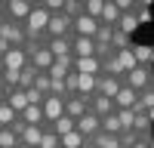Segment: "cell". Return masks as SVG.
Here are the masks:
<instances>
[{
  "label": "cell",
  "instance_id": "6da1fadb",
  "mask_svg": "<svg viewBox=\"0 0 154 148\" xmlns=\"http://www.w3.org/2000/svg\"><path fill=\"white\" fill-rule=\"evenodd\" d=\"M49 19H53V12H49L43 3H37L34 12L28 19H25V34H28V40H37V43H46V28H49Z\"/></svg>",
  "mask_w": 154,
  "mask_h": 148
},
{
  "label": "cell",
  "instance_id": "7a4b0ae2",
  "mask_svg": "<svg viewBox=\"0 0 154 148\" xmlns=\"http://www.w3.org/2000/svg\"><path fill=\"white\" fill-rule=\"evenodd\" d=\"M0 37L12 46V49H25L28 46V34H25V25L22 22H12L3 16V9H0Z\"/></svg>",
  "mask_w": 154,
  "mask_h": 148
},
{
  "label": "cell",
  "instance_id": "3957f363",
  "mask_svg": "<svg viewBox=\"0 0 154 148\" xmlns=\"http://www.w3.org/2000/svg\"><path fill=\"white\" fill-rule=\"evenodd\" d=\"M25 53H28L31 65L40 71V74H49V68L56 65V56L46 49V43H37V40H28V46H25Z\"/></svg>",
  "mask_w": 154,
  "mask_h": 148
},
{
  "label": "cell",
  "instance_id": "277c9868",
  "mask_svg": "<svg viewBox=\"0 0 154 148\" xmlns=\"http://www.w3.org/2000/svg\"><path fill=\"white\" fill-rule=\"evenodd\" d=\"M123 83L130 86V90H136V93H145V90L154 86V68L151 65H139V68H133L123 77Z\"/></svg>",
  "mask_w": 154,
  "mask_h": 148
},
{
  "label": "cell",
  "instance_id": "5b68a950",
  "mask_svg": "<svg viewBox=\"0 0 154 148\" xmlns=\"http://www.w3.org/2000/svg\"><path fill=\"white\" fill-rule=\"evenodd\" d=\"M34 6H37V3H31V0H6V3H3V16L25 25V19L34 12Z\"/></svg>",
  "mask_w": 154,
  "mask_h": 148
},
{
  "label": "cell",
  "instance_id": "8992f818",
  "mask_svg": "<svg viewBox=\"0 0 154 148\" xmlns=\"http://www.w3.org/2000/svg\"><path fill=\"white\" fill-rule=\"evenodd\" d=\"M46 37L53 40V37H74V19H68L65 12H59V16L49 19V28H46Z\"/></svg>",
  "mask_w": 154,
  "mask_h": 148
},
{
  "label": "cell",
  "instance_id": "52a82bcc",
  "mask_svg": "<svg viewBox=\"0 0 154 148\" xmlns=\"http://www.w3.org/2000/svg\"><path fill=\"white\" fill-rule=\"evenodd\" d=\"M93 111V96H74V99H65V114L74 117V120H80L83 114H89Z\"/></svg>",
  "mask_w": 154,
  "mask_h": 148
},
{
  "label": "cell",
  "instance_id": "ba28073f",
  "mask_svg": "<svg viewBox=\"0 0 154 148\" xmlns=\"http://www.w3.org/2000/svg\"><path fill=\"white\" fill-rule=\"evenodd\" d=\"M0 65H3V71L19 74V71H25V68L31 65V59H28V53H25V49H9V53L3 56V62H0Z\"/></svg>",
  "mask_w": 154,
  "mask_h": 148
},
{
  "label": "cell",
  "instance_id": "9c48e42d",
  "mask_svg": "<svg viewBox=\"0 0 154 148\" xmlns=\"http://www.w3.org/2000/svg\"><path fill=\"white\" fill-rule=\"evenodd\" d=\"M99 28H102V22L93 19V16H86V12L80 19H74V37H93V40H96Z\"/></svg>",
  "mask_w": 154,
  "mask_h": 148
},
{
  "label": "cell",
  "instance_id": "30bf717a",
  "mask_svg": "<svg viewBox=\"0 0 154 148\" xmlns=\"http://www.w3.org/2000/svg\"><path fill=\"white\" fill-rule=\"evenodd\" d=\"M43 114H46V127H53L59 117H65V99L62 96H49L43 102Z\"/></svg>",
  "mask_w": 154,
  "mask_h": 148
},
{
  "label": "cell",
  "instance_id": "8fae6325",
  "mask_svg": "<svg viewBox=\"0 0 154 148\" xmlns=\"http://www.w3.org/2000/svg\"><path fill=\"white\" fill-rule=\"evenodd\" d=\"M46 49L53 53L56 59H65V56H74V37H46Z\"/></svg>",
  "mask_w": 154,
  "mask_h": 148
},
{
  "label": "cell",
  "instance_id": "7c38bea8",
  "mask_svg": "<svg viewBox=\"0 0 154 148\" xmlns=\"http://www.w3.org/2000/svg\"><path fill=\"white\" fill-rule=\"evenodd\" d=\"M123 90V80L120 77H111V74H102L99 77V90L96 96H105V99H117V93Z\"/></svg>",
  "mask_w": 154,
  "mask_h": 148
},
{
  "label": "cell",
  "instance_id": "4fadbf2b",
  "mask_svg": "<svg viewBox=\"0 0 154 148\" xmlns=\"http://www.w3.org/2000/svg\"><path fill=\"white\" fill-rule=\"evenodd\" d=\"M77 133H83L86 139L99 136V133H102V117H99V114H93V111H89V114H83L80 120H77Z\"/></svg>",
  "mask_w": 154,
  "mask_h": 148
},
{
  "label": "cell",
  "instance_id": "5bb4252c",
  "mask_svg": "<svg viewBox=\"0 0 154 148\" xmlns=\"http://www.w3.org/2000/svg\"><path fill=\"white\" fill-rule=\"evenodd\" d=\"M96 40L93 37H74V59H93L96 56Z\"/></svg>",
  "mask_w": 154,
  "mask_h": 148
},
{
  "label": "cell",
  "instance_id": "9a60e30c",
  "mask_svg": "<svg viewBox=\"0 0 154 148\" xmlns=\"http://www.w3.org/2000/svg\"><path fill=\"white\" fill-rule=\"evenodd\" d=\"M22 120L28 127H46V114H43V105H28L22 111Z\"/></svg>",
  "mask_w": 154,
  "mask_h": 148
},
{
  "label": "cell",
  "instance_id": "2e32d148",
  "mask_svg": "<svg viewBox=\"0 0 154 148\" xmlns=\"http://www.w3.org/2000/svg\"><path fill=\"white\" fill-rule=\"evenodd\" d=\"M6 102L12 105V111H16V114H22V111L31 105V102H28V90H22V86L9 90V93H6Z\"/></svg>",
  "mask_w": 154,
  "mask_h": 148
},
{
  "label": "cell",
  "instance_id": "e0dca14e",
  "mask_svg": "<svg viewBox=\"0 0 154 148\" xmlns=\"http://www.w3.org/2000/svg\"><path fill=\"white\" fill-rule=\"evenodd\" d=\"M43 133H46V127H25V133H22V145H25V148H40Z\"/></svg>",
  "mask_w": 154,
  "mask_h": 148
},
{
  "label": "cell",
  "instance_id": "ac0fdd59",
  "mask_svg": "<svg viewBox=\"0 0 154 148\" xmlns=\"http://www.w3.org/2000/svg\"><path fill=\"white\" fill-rule=\"evenodd\" d=\"M136 102H139V93H136V90H130V86L123 83V90L117 93V99H114L117 111H123V108H136Z\"/></svg>",
  "mask_w": 154,
  "mask_h": 148
},
{
  "label": "cell",
  "instance_id": "d6986e66",
  "mask_svg": "<svg viewBox=\"0 0 154 148\" xmlns=\"http://www.w3.org/2000/svg\"><path fill=\"white\" fill-rule=\"evenodd\" d=\"M117 111V105H114V99H105V96H93V114L99 117H108Z\"/></svg>",
  "mask_w": 154,
  "mask_h": 148
},
{
  "label": "cell",
  "instance_id": "ffe728a7",
  "mask_svg": "<svg viewBox=\"0 0 154 148\" xmlns=\"http://www.w3.org/2000/svg\"><path fill=\"white\" fill-rule=\"evenodd\" d=\"M19 117H22V114H16V111H12V105L3 99V102H0V130H9Z\"/></svg>",
  "mask_w": 154,
  "mask_h": 148
},
{
  "label": "cell",
  "instance_id": "44dd1931",
  "mask_svg": "<svg viewBox=\"0 0 154 148\" xmlns=\"http://www.w3.org/2000/svg\"><path fill=\"white\" fill-rule=\"evenodd\" d=\"M120 6L117 3H108L105 0V12H102V25H111V28H117V22H120Z\"/></svg>",
  "mask_w": 154,
  "mask_h": 148
},
{
  "label": "cell",
  "instance_id": "7402d4cb",
  "mask_svg": "<svg viewBox=\"0 0 154 148\" xmlns=\"http://www.w3.org/2000/svg\"><path fill=\"white\" fill-rule=\"evenodd\" d=\"M49 130H53V133H59V139H62V136H68V133H74V130H77V120L65 114V117H59Z\"/></svg>",
  "mask_w": 154,
  "mask_h": 148
},
{
  "label": "cell",
  "instance_id": "603a6c76",
  "mask_svg": "<svg viewBox=\"0 0 154 148\" xmlns=\"http://www.w3.org/2000/svg\"><path fill=\"white\" fill-rule=\"evenodd\" d=\"M102 133H108V136H120V133H123L117 111H114V114H108V117H102Z\"/></svg>",
  "mask_w": 154,
  "mask_h": 148
},
{
  "label": "cell",
  "instance_id": "cb8c5ba5",
  "mask_svg": "<svg viewBox=\"0 0 154 148\" xmlns=\"http://www.w3.org/2000/svg\"><path fill=\"white\" fill-rule=\"evenodd\" d=\"M93 142L96 148H120V136H108V133H99V136H93Z\"/></svg>",
  "mask_w": 154,
  "mask_h": 148
},
{
  "label": "cell",
  "instance_id": "d4e9b609",
  "mask_svg": "<svg viewBox=\"0 0 154 148\" xmlns=\"http://www.w3.org/2000/svg\"><path fill=\"white\" fill-rule=\"evenodd\" d=\"M133 53H136V62L139 65H151L154 62V46H145V43H133Z\"/></svg>",
  "mask_w": 154,
  "mask_h": 148
},
{
  "label": "cell",
  "instance_id": "484cf974",
  "mask_svg": "<svg viewBox=\"0 0 154 148\" xmlns=\"http://www.w3.org/2000/svg\"><path fill=\"white\" fill-rule=\"evenodd\" d=\"M99 90V77H93V74H80V96H96Z\"/></svg>",
  "mask_w": 154,
  "mask_h": 148
},
{
  "label": "cell",
  "instance_id": "4316f807",
  "mask_svg": "<svg viewBox=\"0 0 154 148\" xmlns=\"http://www.w3.org/2000/svg\"><path fill=\"white\" fill-rule=\"evenodd\" d=\"M34 90L40 93L43 99H49V96H53V77H49V74H37V80H34Z\"/></svg>",
  "mask_w": 154,
  "mask_h": 148
},
{
  "label": "cell",
  "instance_id": "83f0119b",
  "mask_svg": "<svg viewBox=\"0 0 154 148\" xmlns=\"http://www.w3.org/2000/svg\"><path fill=\"white\" fill-rule=\"evenodd\" d=\"M111 46L117 49V53H120V49H133V37H130V34H123V31H117V28H114V37H111Z\"/></svg>",
  "mask_w": 154,
  "mask_h": 148
},
{
  "label": "cell",
  "instance_id": "f1b7e54d",
  "mask_svg": "<svg viewBox=\"0 0 154 148\" xmlns=\"http://www.w3.org/2000/svg\"><path fill=\"white\" fill-rule=\"evenodd\" d=\"M86 145V136L83 133H68V136H62V148H83Z\"/></svg>",
  "mask_w": 154,
  "mask_h": 148
},
{
  "label": "cell",
  "instance_id": "f546056e",
  "mask_svg": "<svg viewBox=\"0 0 154 148\" xmlns=\"http://www.w3.org/2000/svg\"><path fill=\"white\" fill-rule=\"evenodd\" d=\"M86 12V3H80V0H65V16L68 19H80Z\"/></svg>",
  "mask_w": 154,
  "mask_h": 148
},
{
  "label": "cell",
  "instance_id": "4dcf8cb0",
  "mask_svg": "<svg viewBox=\"0 0 154 148\" xmlns=\"http://www.w3.org/2000/svg\"><path fill=\"white\" fill-rule=\"evenodd\" d=\"M22 139H19V133H12V130H0V148H19Z\"/></svg>",
  "mask_w": 154,
  "mask_h": 148
},
{
  "label": "cell",
  "instance_id": "1f68e13d",
  "mask_svg": "<svg viewBox=\"0 0 154 148\" xmlns=\"http://www.w3.org/2000/svg\"><path fill=\"white\" fill-rule=\"evenodd\" d=\"M37 74H40V71H37L34 65H28V68L22 71V77H19V86H22V90H31L34 80H37Z\"/></svg>",
  "mask_w": 154,
  "mask_h": 148
},
{
  "label": "cell",
  "instance_id": "d6a6232c",
  "mask_svg": "<svg viewBox=\"0 0 154 148\" xmlns=\"http://www.w3.org/2000/svg\"><path fill=\"white\" fill-rule=\"evenodd\" d=\"M117 59H120V65L126 68V74H130L133 68H139V62H136V53H133V49H120Z\"/></svg>",
  "mask_w": 154,
  "mask_h": 148
},
{
  "label": "cell",
  "instance_id": "836d02e7",
  "mask_svg": "<svg viewBox=\"0 0 154 148\" xmlns=\"http://www.w3.org/2000/svg\"><path fill=\"white\" fill-rule=\"evenodd\" d=\"M117 117H120V127H123V130H136V108L117 111Z\"/></svg>",
  "mask_w": 154,
  "mask_h": 148
},
{
  "label": "cell",
  "instance_id": "e575fe53",
  "mask_svg": "<svg viewBox=\"0 0 154 148\" xmlns=\"http://www.w3.org/2000/svg\"><path fill=\"white\" fill-rule=\"evenodd\" d=\"M111 37H114V28L111 25H102L99 34H96V46H111Z\"/></svg>",
  "mask_w": 154,
  "mask_h": 148
},
{
  "label": "cell",
  "instance_id": "d590c367",
  "mask_svg": "<svg viewBox=\"0 0 154 148\" xmlns=\"http://www.w3.org/2000/svg\"><path fill=\"white\" fill-rule=\"evenodd\" d=\"M102 12H105V0H86V16L102 22Z\"/></svg>",
  "mask_w": 154,
  "mask_h": 148
},
{
  "label": "cell",
  "instance_id": "8d00e7d4",
  "mask_svg": "<svg viewBox=\"0 0 154 148\" xmlns=\"http://www.w3.org/2000/svg\"><path fill=\"white\" fill-rule=\"evenodd\" d=\"M40 148H62V139H59V133H53L46 127V133H43V142H40Z\"/></svg>",
  "mask_w": 154,
  "mask_h": 148
},
{
  "label": "cell",
  "instance_id": "74e56055",
  "mask_svg": "<svg viewBox=\"0 0 154 148\" xmlns=\"http://www.w3.org/2000/svg\"><path fill=\"white\" fill-rule=\"evenodd\" d=\"M151 136H154V133H145V136H142V139H139L133 148H148V139H151Z\"/></svg>",
  "mask_w": 154,
  "mask_h": 148
},
{
  "label": "cell",
  "instance_id": "f35d334b",
  "mask_svg": "<svg viewBox=\"0 0 154 148\" xmlns=\"http://www.w3.org/2000/svg\"><path fill=\"white\" fill-rule=\"evenodd\" d=\"M83 148H96V145H93V142H89V139H86V145H83Z\"/></svg>",
  "mask_w": 154,
  "mask_h": 148
},
{
  "label": "cell",
  "instance_id": "ab89813d",
  "mask_svg": "<svg viewBox=\"0 0 154 148\" xmlns=\"http://www.w3.org/2000/svg\"><path fill=\"white\" fill-rule=\"evenodd\" d=\"M148 148H154V136H151V139H148Z\"/></svg>",
  "mask_w": 154,
  "mask_h": 148
},
{
  "label": "cell",
  "instance_id": "60d3db41",
  "mask_svg": "<svg viewBox=\"0 0 154 148\" xmlns=\"http://www.w3.org/2000/svg\"><path fill=\"white\" fill-rule=\"evenodd\" d=\"M120 148H133V145H120Z\"/></svg>",
  "mask_w": 154,
  "mask_h": 148
},
{
  "label": "cell",
  "instance_id": "b9f144b4",
  "mask_svg": "<svg viewBox=\"0 0 154 148\" xmlns=\"http://www.w3.org/2000/svg\"><path fill=\"white\" fill-rule=\"evenodd\" d=\"M19 148H25V145H19Z\"/></svg>",
  "mask_w": 154,
  "mask_h": 148
}]
</instances>
